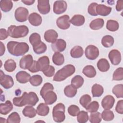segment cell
Masks as SVG:
<instances>
[{
    "mask_svg": "<svg viewBox=\"0 0 123 123\" xmlns=\"http://www.w3.org/2000/svg\"><path fill=\"white\" fill-rule=\"evenodd\" d=\"M70 23L75 26H81L84 25L85 22L84 16L80 14L74 15L70 20Z\"/></svg>",
    "mask_w": 123,
    "mask_h": 123,
    "instance_id": "cell-26",
    "label": "cell"
},
{
    "mask_svg": "<svg viewBox=\"0 0 123 123\" xmlns=\"http://www.w3.org/2000/svg\"><path fill=\"white\" fill-rule=\"evenodd\" d=\"M84 82V80L83 78L79 75L74 76L71 80V85L74 86L77 89L81 87Z\"/></svg>",
    "mask_w": 123,
    "mask_h": 123,
    "instance_id": "cell-38",
    "label": "cell"
},
{
    "mask_svg": "<svg viewBox=\"0 0 123 123\" xmlns=\"http://www.w3.org/2000/svg\"><path fill=\"white\" fill-rule=\"evenodd\" d=\"M54 87L53 85L50 83H45L43 87L40 91V94L42 98H43L45 95V94L49 91L53 90Z\"/></svg>",
    "mask_w": 123,
    "mask_h": 123,
    "instance_id": "cell-49",
    "label": "cell"
},
{
    "mask_svg": "<svg viewBox=\"0 0 123 123\" xmlns=\"http://www.w3.org/2000/svg\"><path fill=\"white\" fill-rule=\"evenodd\" d=\"M83 74L88 78H93L96 75L97 72L94 66L91 65L86 66L83 69Z\"/></svg>",
    "mask_w": 123,
    "mask_h": 123,
    "instance_id": "cell-25",
    "label": "cell"
},
{
    "mask_svg": "<svg viewBox=\"0 0 123 123\" xmlns=\"http://www.w3.org/2000/svg\"><path fill=\"white\" fill-rule=\"evenodd\" d=\"M9 52L15 56H23L29 50V46L25 42L10 41L7 44Z\"/></svg>",
    "mask_w": 123,
    "mask_h": 123,
    "instance_id": "cell-1",
    "label": "cell"
},
{
    "mask_svg": "<svg viewBox=\"0 0 123 123\" xmlns=\"http://www.w3.org/2000/svg\"><path fill=\"white\" fill-rule=\"evenodd\" d=\"M43 81L42 77L38 74L34 75L32 76L29 79L30 83L33 86H37L41 85Z\"/></svg>",
    "mask_w": 123,
    "mask_h": 123,
    "instance_id": "cell-42",
    "label": "cell"
},
{
    "mask_svg": "<svg viewBox=\"0 0 123 123\" xmlns=\"http://www.w3.org/2000/svg\"><path fill=\"white\" fill-rule=\"evenodd\" d=\"M77 92V88L72 85L67 86L64 89V93L68 98L74 97L76 95Z\"/></svg>",
    "mask_w": 123,
    "mask_h": 123,
    "instance_id": "cell-32",
    "label": "cell"
},
{
    "mask_svg": "<svg viewBox=\"0 0 123 123\" xmlns=\"http://www.w3.org/2000/svg\"><path fill=\"white\" fill-rule=\"evenodd\" d=\"M21 121V118L19 114L16 112H13L11 113L6 121L8 123H19Z\"/></svg>",
    "mask_w": 123,
    "mask_h": 123,
    "instance_id": "cell-40",
    "label": "cell"
},
{
    "mask_svg": "<svg viewBox=\"0 0 123 123\" xmlns=\"http://www.w3.org/2000/svg\"><path fill=\"white\" fill-rule=\"evenodd\" d=\"M21 1L25 5H31L35 2V0H21Z\"/></svg>",
    "mask_w": 123,
    "mask_h": 123,
    "instance_id": "cell-58",
    "label": "cell"
},
{
    "mask_svg": "<svg viewBox=\"0 0 123 123\" xmlns=\"http://www.w3.org/2000/svg\"><path fill=\"white\" fill-rule=\"evenodd\" d=\"M22 113L25 117L32 118L36 116L37 111L32 107V106H27L23 109Z\"/></svg>",
    "mask_w": 123,
    "mask_h": 123,
    "instance_id": "cell-28",
    "label": "cell"
},
{
    "mask_svg": "<svg viewBox=\"0 0 123 123\" xmlns=\"http://www.w3.org/2000/svg\"><path fill=\"white\" fill-rule=\"evenodd\" d=\"M7 31L9 36L15 38L25 37L29 33L28 28L25 25L19 26L11 25L8 27Z\"/></svg>",
    "mask_w": 123,
    "mask_h": 123,
    "instance_id": "cell-3",
    "label": "cell"
},
{
    "mask_svg": "<svg viewBox=\"0 0 123 123\" xmlns=\"http://www.w3.org/2000/svg\"><path fill=\"white\" fill-rule=\"evenodd\" d=\"M77 116V120L79 123H86L89 119L87 112L84 111H80Z\"/></svg>",
    "mask_w": 123,
    "mask_h": 123,
    "instance_id": "cell-43",
    "label": "cell"
},
{
    "mask_svg": "<svg viewBox=\"0 0 123 123\" xmlns=\"http://www.w3.org/2000/svg\"><path fill=\"white\" fill-rule=\"evenodd\" d=\"M28 21L30 24L35 26L40 25L42 23L41 16L36 12H33L31 13L28 16Z\"/></svg>",
    "mask_w": 123,
    "mask_h": 123,
    "instance_id": "cell-18",
    "label": "cell"
},
{
    "mask_svg": "<svg viewBox=\"0 0 123 123\" xmlns=\"http://www.w3.org/2000/svg\"><path fill=\"white\" fill-rule=\"evenodd\" d=\"M30 77V74L24 71H19L16 74L17 81L21 84H25L29 81Z\"/></svg>",
    "mask_w": 123,
    "mask_h": 123,
    "instance_id": "cell-21",
    "label": "cell"
},
{
    "mask_svg": "<svg viewBox=\"0 0 123 123\" xmlns=\"http://www.w3.org/2000/svg\"><path fill=\"white\" fill-rule=\"evenodd\" d=\"M9 36L8 31L4 28H0V39L4 40Z\"/></svg>",
    "mask_w": 123,
    "mask_h": 123,
    "instance_id": "cell-55",
    "label": "cell"
},
{
    "mask_svg": "<svg viewBox=\"0 0 123 123\" xmlns=\"http://www.w3.org/2000/svg\"><path fill=\"white\" fill-rule=\"evenodd\" d=\"M80 111L79 108L75 105H71L68 108V112L72 116H76Z\"/></svg>",
    "mask_w": 123,
    "mask_h": 123,
    "instance_id": "cell-51",
    "label": "cell"
},
{
    "mask_svg": "<svg viewBox=\"0 0 123 123\" xmlns=\"http://www.w3.org/2000/svg\"><path fill=\"white\" fill-rule=\"evenodd\" d=\"M112 8L110 7L106 6L103 4H98L96 7V12L98 15H100L103 16H106L109 15L111 11Z\"/></svg>",
    "mask_w": 123,
    "mask_h": 123,
    "instance_id": "cell-17",
    "label": "cell"
},
{
    "mask_svg": "<svg viewBox=\"0 0 123 123\" xmlns=\"http://www.w3.org/2000/svg\"><path fill=\"white\" fill-rule=\"evenodd\" d=\"M29 42L30 44L33 46L37 43L41 41V37L39 34L37 33H32L29 37Z\"/></svg>",
    "mask_w": 123,
    "mask_h": 123,
    "instance_id": "cell-50",
    "label": "cell"
},
{
    "mask_svg": "<svg viewBox=\"0 0 123 123\" xmlns=\"http://www.w3.org/2000/svg\"><path fill=\"white\" fill-rule=\"evenodd\" d=\"M67 7V4L64 0L55 1L53 4V12L57 14H60L64 12Z\"/></svg>",
    "mask_w": 123,
    "mask_h": 123,
    "instance_id": "cell-9",
    "label": "cell"
},
{
    "mask_svg": "<svg viewBox=\"0 0 123 123\" xmlns=\"http://www.w3.org/2000/svg\"><path fill=\"white\" fill-rule=\"evenodd\" d=\"M32 46L34 51L37 54H42L47 50L46 45L41 41Z\"/></svg>",
    "mask_w": 123,
    "mask_h": 123,
    "instance_id": "cell-29",
    "label": "cell"
},
{
    "mask_svg": "<svg viewBox=\"0 0 123 123\" xmlns=\"http://www.w3.org/2000/svg\"><path fill=\"white\" fill-rule=\"evenodd\" d=\"M119 27V25L117 21L113 20H109L107 22L106 28L111 32L117 31Z\"/></svg>",
    "mask_w": 123,
    "mask_h": 123,
    "instance_id": "cell-39",
    "label": "cell"
},
{
    "mask_svg": "<svg viewBox=\"0 0 123 123\" xmlns=\"http://www.w3.org/2000/svg\"><path fill=\"white\" fill-rule=\"evenodd\" d=\"M84 53L83 48L79 46H75L73 47L70 51L72 57L74 58H79L82 57Z\"/></svg>",
    "mask_w": 123,
    "mask_h": 123,
    "instance_id": "cell-31",
    "label": "cell"
},
{
    "mask_svg": "<svg viewBox=\"0 0 123 123\" xmlns=\"http://www.w3.org/2000/svg\"><path fill=\"white\" fill-rule=\"evenodd\" d=\"M12 6L13 3L12 0H1L0 1V8L5 12H9L12 9Z\"/></svg>",
    "mask_w": 123,
    "mask_h": 123,
    "instance_id": "cell-33",
    "label": "cell"
},
{
    "mask_svg": "<svg viewBox=\"0 0 123 123\" xmlns=\"http://www.w3.org/2000/svg\"><path fill=\"white\" fill-rule=\"evenodd\" d=\"M115 111L119 114H123V100H120L117 102L115 107Z\"/></svg>",
    "mask_w": 123,
    "mask_h": 123,
    "instance_id": "cell-54",
    "label": "cell"
},
{
    "mask_svg": "<svg viewBox=\"0 0 123 123\" xmlns=\"http://www.w3.org/2000/svg\"><path fill=\"white\" fill-rule=\"evenodd\" d=\"M51 48L54 51L62 52L66 48V43L65 41L62 39H58L51 44Z\"/></svg>",
    "mask_w": 123,
    "mask_h": 123,
    "instance_id": "cell-14",
    "label": "cell"
},
{
    "mask_svg": "<svg viewBox=\"0 0 123 123\" xmlns=\"http://www.w3.org/2000/svg\"><path fill=\"white\" fill-rule=\"evenodd\" d=\"M114 40L113 37L110 35L104 36L101 39V44L105 48H110L114 44Z\"/></svg>",
    "mask_w": 123,
    "mask_h": 123,
    "instance_id": "cell-37",
    "label": "cell"
},
{
    "mask_svg": "<svg viewBox=\"0 0 123 123\" xmlns=\"http://www.w3.org/2000/svg\"><path fill=\"white\" fill-rule=\"evenodd\" d=\"M123 79V68H118L113 73L112 80L115 81H121Z\"/></svg>",
    "mask_w": 123,
    "mask_h": 123,
    "instance_id": "cell-46",
    "label": "cell"
},
{
    "mask_svg": "<svg viewBox=\"0 0 123 123\" xmlns=\"http://www.w3.org/2000/svg\"><path fill=\"white\" fill-rule=\"evenodd\" d=\"M13 109V105L10 100L6 101L5 103L0 105V113L2 115L8 114Z\"/></svg>",
    "mask_w": 123,
    "mask_h": 123,
    "instance_id": "cell-22",
    "label": "cell"
},
{
    "mask_svg": "<svg viewBox=\"0 0 123 123\" xmlns=\"http://www.w3.org/2000/svg\"><path fill=\"white\" fill-rule=\"evenodd\" d=\"M52 62L53 63L56 65H62L64 62V56L60 52H56L53 55Z\"/></svg>",
    "mask_w": 123,
    "mask_h": 123,
    "instance_id": "cell-34",
    "label": "cell"
},
{
    "mask_svg": "<svg viewBox=\"0 0 123 123\" xmlns=\"http://www.w3.org/2000/svg\"><path fill=\"white\" fill-rule=\"evenodd\" d=\"M99 53L98 48L93 45H88L85 49L86 57L90 60H94L97 59L99 55Z\"/></svg>",
    "mask_w": 123,
    "mask_h": 123,
    "instance_id": "cell-7",
    "label": "cell"
},
{
    "mask_svg": "<svg viewBox=\"0 0 123 123\" xmlns=\"http://www.w3.org/2000/svg\"><path fill=\"white\" fill-rule=\"evenodd\" d=\"M123 1L122 0H118L117 1V4L116 6V11L120 12L123 9Z\"/></svg>",
    "mask_w": 123,
    "mask_h": 123,
    "instance_id": "cell-57",
    "label": "cell"
},
{
    "mask_svg": "<svg viewBox=\"0 0 123 123\" xmlns=\"http://www.w3.org/2000/svg\"><path fill=\"white\" fill-rule=\"evenodd\" d=\"M58 37L57 32L53 29H49L47 30L44 35L45 40L49 43H53Z\"/></svg>",
    "mask_w": 123,
    "mask_h": 123,
    "instance_id": "cell-16",
    "label": "cell"
},
{
    "mask_svg": "<svg viewBox=\"0 0 123 123\" xmlns=\"http://www.w3.org/2000/svg\"><path fill=\"white\" fill-rule=\"evenodd\" d=\"M104 88L103 86L99 84L93 85L91 89V93L93 97H99L103 93Z\"/></svg>",
    "mask_w": 123,
    "mask_h": 123,
    "instance_id": "cell-30",
    "label": "cell"
},
{
    "mask_svg": "<svg viewBox=\"0 0 123 123\" xmlns=\"http://www.w3.org/2000/svg\"><path fill=\"white\" fill-rule=\"evenodd\" d=\"M43 98L46 104L47 105H51L56 102L57 99V96L53 90H50L45 94Z\"/></svg>",
    "mask_w": 123,
    "mask_h": 123,
    "instance_id": "cell-19",
    "label": "cell"
},
{
    "mask_svg": "<svg viewBox=\"0 0 123 123\" xmlns=\"http://www.w3.org/2000/svg\"><path fill=\"white\" fill-rule=\"evenodd\" d=\"M101 118L106 121H110L114 119V115L113 112L110 110H105L101 114Z\"/></svg>",
    "mask_w": 123,
    "mask_h": 123,
    "instance_id": "cell-45",
    "label": "cell"
},
{
    "mask_svg": "<svg viewBox=\"0 0 123 123\" xmlns=\"http://www.w3.org/2000/svg\"><path fill=\"white\" fill-rule=\"evenodd\" d=\"M97 67L98 69L102 72L108 71L110 69V63L106 59L102 58L98 60L97 62Z\"/></svg>",
    "mask_w": 123,
    "mask_h": 123,
    "instance_id": "cell-24",
    "label": "cell"
},
{
    "mask_svg": "<svg viewBox=\"0 0 123 123\" xmlns=\"http://www.w3.org/2000/svg\"><path fill=\"white\" fill-rule=\"evenodd\" d=\"M91 101V97L88 94H85L83 95L80 98L79 102L80 104L85 109L86 108L87 105L90 103Z\"/></svg>",
    "mask_w": 123,
    "mask_h": 123,
    "instance_id": "cell-47",
    "label": "cell"
},
{
    "mask_svg": "<svg viewBox=\"0 0 123 123\" xmlns=\"http://www.w3.org/2000/svg\"><path fill=\"white\" fill-rule=\"evenodd\" d=\"M5 70L8 72H12L16 68V63L12 59H8L5 62L4 65Z\"/></svg>",
    "mask_w": 123,
    "mask_h": 123,
    "instance_id": "cell-36",
    "label": "cell"
},
{
    "mask_svg": "<svg viewBox=\"0 0 123 123\" xmlns=\"http://www.w3.org/2000/svg\"><path fill=\"white\" fill-rule=\"evenodd\" d=\"M99 108V103L98 101H93L90 103L86 108L87 112H93L97 111Z\"/></svg>",
    "mask_w": 123,
    "mask_h": 123,
    "instance_id": "cell-48",
    "label": "cell"
},
{
    "mask_svg": "<svg viewBox=\"0 0 123 123\" xmlns=\"http://www.w3.org/2000/svg\"><path fill=\"white\" fill-rule=\"evenodd\" d=\"M27 105L31 106H35L38 101L39 98L36 94L34 92H30L27 94Z\"/></svg>",
    "mask_w": 123,
    "mask_h": 123,
    "instance_id": "cell-35",
    "label": "cell"
},
{
    "mask_svg": "<svg viewBox=\"0 0 123 123\" xmlns=\"http://www.w3.org/2000/svg\"><path fill=\"white\" fill-rule=\"evenodd\" d=\"M75 71V68L73 65L67 64L56 72L53 78V80L56 82L62 81L73 74Z\"/></svg>",
    "mask_w": 123,
    "mask_h": 123,
    "instance_id": "cell-2",
    "label": "cell"
},
{
    "mask_svg": "<svg viewBox=\"0 0 123 123\" xmlns=\"http://www.w3.org/2000/svg\"><path fill=\"white\" fill-rule=\"evenodd\" d=\"M27 92H25L21 97L14 98L12 100L13 104L17 107H22L27 104Z\"/></svg>",
    "mask_w": 123,
    "mask_h": 123,
    "instance_id": "cell-20",
    "label": "cell"
},
{
    "mask_svg": "<svg viewBox=\"0 0 123 123\" xmlns=\"http://www.w3.org/2000/svg\"><path fill=\"white\" fill-rule=\"evenodd\" d=\"M0 84L4 88L7 89L11 88L13 86L14 82L12 76L5 74L3 72L0 70Z\"/></svg>",
    "mask_w": 123,
    "mask_h": 123,
    "instance_id": "cell-6",
    "label": "cell"
},
{
    "mask_svg": "<svg viewBox=\"0 0 123 123\" xmlns=\"http://www.w3.org/2000/svg\"><path fill=\"white\" fill-rule=\"evenodd\" d=\"M55 70L53 66L51 65H49V67L43 72V73L45 76L50 77L54 75L55 73Z\"/></svg>",
    "mask_w": 123,
    "mask_h": 123,
    "instance_id": "cell-53",
    "label": "cell"
},
{
    "mask_svg": "<svg viewBox=\"0 0 123 123\" xmlns=\"http://www.w3.org/2000/svg\"><path fill=\"white\" fill-rule=\"evenodd\" d=\"M29 14L28 10L23 7H18L14 12V17L16 21L19 22H24L28 19Z\"/></svg>",
    "mask_w": 123,
    "mask_h": 123,
    "instance_id": "cell-5",
    "label": "cell"
},
{
    "mask_svg": "<svg viewBox=\"0 0 123 123\" xmlns=\"http://www.w3.org/2000/svg\"><path fill=\"white\" fill-rule=\"evenodd\" d=\"M104 25V21L103 19L98 18L92 20L90 24L89 27L92 30H98L101 28Z\"/></svg>",
    "mask_w": 123,
    "mask_h": 123,
    "instance_id": "cell-27",
    "label": "cell"
},
{
    "mask_svg": "<svg viewBox=\"0 0 123 123\" xmlns=\"http://www.w3.org/2000/svg\"><path fill=\"white\" fill-rule=\"evenodd\" d=\"M97 5H98V3L96 2H93V3H91L88 6V9H87V12L89 14L94 16L98 15L96 12V7Z\"/></svg>",
    "mask_w": 123,
    "mask_h": 123,
    "instance_id": "cell-52",
    "label": "cell"
},
{
    "mask_svg": "<svg viewBox=\"0 0 123 123\" xmlns=\"http://www.w3.org/2000/svg\"><path fill=\"white\" fill-rule=\"evenodd\" d=\"M49 65V60L48 56H43L37 61V66L39 71L43 72Z\"/></svg>",
    "mask_w": 123,
    "mask_h": 123,
    "instance_id": "cell-13",
    "label": "cell"
},
{
    "mask_svg": "<svg viewBox=\"0 0 123 123\" xmlns=\"http://www.w3.org/2000/svg\"><path fill=\"white\" fill-rule=\"evenodd\" d=\"M89 120L91 123H99L101 122L102 118L100 113L97 111L91 112Z\"/></svg>",
    "mask_w": 123,
    "mask_h": 123,
    "instance_id": "cell-44",
    "label": "cell"
},
{
    "mask_svg": "<svg viewBox=\"0 0 123 123\" xmlns=\"http://www.w3.org/2000/svg\"><path fill=\"white\" fill-rule=\"evenodd\" d=\"M49 0H37V9L39 12L42 14H48L50 10V6Z\"/></svg>",
    "mask_w": 123,
    "mask_h": 123,
    "instance_id": "cell-11",
    "label": "cell"
},
{
    "mask_svg": "<svg viewBox=\"0 0 123 123\" xmlns=\"http://www.w3.org/2000/svg\"><path fill=\"white\" fill-rule=\"evenodd\" d=\"M0 42V56H2L5 51V48L4 46V45H3V44L2 43V42Z\"/></svg>",
    "mask_w": 123,
    "mask_h": 123,
    "instance_id": "cell-59",
    "label": "cell"
},
{
    "mask_svg": "<svg viewBox=\"0 0 123 123\" xmlns=\"http://www.w3.org/2000/svg\"><path fill=\"white\" fill-rule=\"evenodd\" d=\"M36 111L38 115L45 116L49 114V108L47 104L41 103L37 106Z\"/></svg>",
    "mask_w": 123,
    "mask_h": 123,
    "instance_id": "cell-23",
    "label": "cell"
},
{
    "mask_svg": "<svg viewBox=\"0 0 123 123\" xmlns=\"http://www.w3.org/2000/svg\"><path fill=\"white\" fill-rule=\"evenodd\" d=\"M28 70L31 73H36L39 71L37 69V61H34L33 64L32 65L31 67L28 69Z\"/></svg>",
    "mask_w": 123,
    "mask_h": 123,
    "instance_id": "cell-56",
    "label": "cell"
},
{
    "mask_svg": "<svg viewBox=\"0 0 123 123\" xmlns=\"http://www.w3.org/2000/svg\"><path fill=\"white\" fill-rule=\"evenodd\" d=\"M70 17L66 14L59 17L56 20L57 26L63 30L68 29L70 26Z\"/></svg>",
    "mask_w": 123,
    "mask_h": 123,
    "instance_id": "cell-8",
    "label": "cell"
},
{
    "mask_svg": "<svg viewBox=\"0 0 123 123\" xmlns=\"http://www.w3.org/2000/svg\"><path fill=\"white\" fill-rule=\"evenodd\" d=\"M115 102V99L113 96L110 95L106 96L102 99L101 105L105 110H110L112 108Z\"/></svg>",
    "mask_w": 123,
    "mask_h": 123,
    "instance_id": "cell-15",
    "label": "cell"
},
{
    "mask_svg": "<svg viewBox=\"0 0 123 123\" xmlns=\"http://www.w3.org/2000/svg\"><path fill=\"white\" fill-rule=\"evenodd\" d=\"M65 108L64 105L62 103L56 104L52 110V117L53 120L57 123H61L65 119Z\"/></svg>",
    "mask_w": 123,
    "mask_h": 123,
    "instance_id": "cell-4",
    "label": "cell"
},
{
    "mask_svg": "<svg viewBox=\"0 0 123 123\" xmlns=\"http://www.w3.org/2000/svg\"><path fill=\"white\" fill-rule=\"evenodd\" d=\"M112 93L117 98L123 97V85L118 84L115 85L112 88Z\"/></svg>",
    "mask_w": 123,
    "mask_h": 123,
    "instance_id": "cell-41",
    "label": "cell"
},
{
    "mask_svg": "<svg viewBox=\"0 0 123 123\" xmlns=\"http://www.w3.org/2000/svg\"><path fill=\"white\" fill-rule=\"evenodd\" d=\"M109 58L111 63L114 65L119 64L121 61V54L117 49H112L109 53Z\"/></svg>",
    "mask_w": 123,
    "mask_h": 123,
    "instance_id": "cell-12",
    "label": "cell"
},
{
    "mask_svg": "<svg viewBox=\"0 0 123 123\" xmlns=\"http://www.w3.org/2000/svg\"><path fill=\"white\" fill-rule=\"evenodd\" d=\"M33 58L31 55L28 54L23 56L20 60L19 65L23 69H29L33 63Z\"/></svg>",
    "mask_w": 123,
    "mask_h": 123,
    "instance_id": "cell-10",
    "label": "cell"
}]
</instances>
